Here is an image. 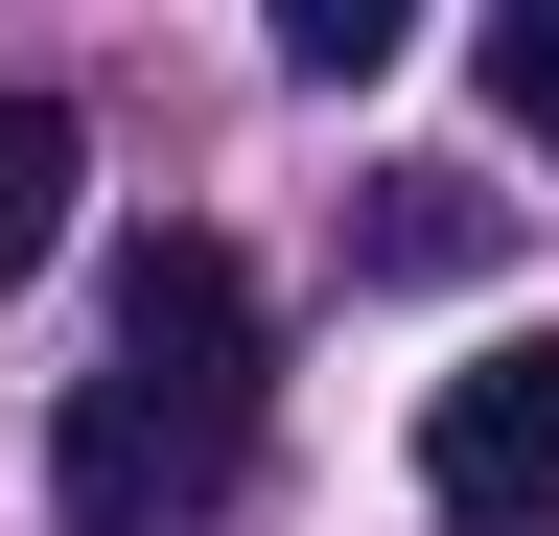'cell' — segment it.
<instances>
[{"instance_id": "obj_1", "label": "cell", "mask_w": 559, "mask_h": 536, "mask_svg": "<svg viewBox=\"0 0 559 536\" xmlns=\"http://www.w3.org/2000/svg\"><path fill=\"white\" fill-rule=\"evenodd\" d=\"M234 443H257V420H187V396L94 373V396L47 420V490H70V536H187L210 490H234Z\"/></svg>"}, {"instance_id": "obj_2", "label": "cell", "mask_w": 559, "mask_h": 536, "mask_svg": "<svg viewBox=\"0 0 559 536\" xmlns=\"http://www.w3.org/2000/svg\"><path fill=\"white\" fill-rule=\"evenodd\" d=\"M419 490H443L466 536H536L559 513V326H513V350H466L443 396H419Z\"/></svg>"}, {"instance_id": "obj_3", "label": "cell", "mask_w": 559, "mask_h": 536, "mask_svg": "<svg viewBox=\"0 0 559 536\" xmlns=\"http://www.w3.org/2000/svg\"><path fill=\"white\" fill-rule=\"evenodd\" d=\"M117 373L187 420H257V257L234 234H140L117 257Z\"/></svg>"}, {"instance_id": "obj_4", "label": "cell", "mask_w": 559, "mask_h": 536, "mask_svg": "<svg viewBox=\"0 0 559 536\" xmlns=\"http://www.w3.org/2000/svg\"><path fill=\"white\" fill-rule=\"evenodd\" d=\"M349 257H373V281H466V257H489V187H466V164H373Z\"/></svg>"}, {"instance_id": "obj_5", "label": "cell", "mask_w": 559, "mask_h": 536, "mask_svg": "<svg viewBox=\"0 0 559 536\" xmlns=\"http://www.w3.org/2000/svg\"><path fill=\"white\" fill-rule=\"evenodd\" d=\"M70 187H94V141H70L47 94H0V303L47 281V234H70Z\"/></svg>"}, {"instance_id": "obj_6", "label": "cell", "mask_w": 559, "mask_h": 536, "mask_svg": "<svg viewBox=\"0 0 559 536\" xmlns=\"http://www.w3.org/2000/svg\"><path fill=\"white\" fill-rule=\"evenodd\" d=\"M280 71H326V94H373V71H396V0H280Z\"/></svg>"}, {"instance_id": "obj_7", "label": "cell", "mask_w": 559, "mask_h": 536, "mask_svg": "<svg viewBox=\"0 0 559 536\" xmlns=\"http://www.w3.org/2000/svg\"><path fill=\"white\" fill-rule=\"evenodd\" d=\"M489 94H513L536 141H559V0H513V24H489Z\"/></svg>"}]
</instances>
